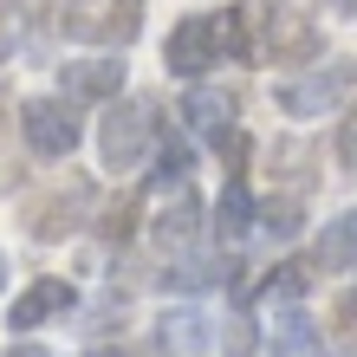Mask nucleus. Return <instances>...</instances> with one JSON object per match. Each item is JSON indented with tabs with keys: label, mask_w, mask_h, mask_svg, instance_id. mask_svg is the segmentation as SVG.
Listing matches in <instances>:
<instances>
[{
	"label": "nucleus",
	"mask_w": 357,
	"mask_h": 357,
	"mask_svg": "<svg viewBox=\"0 0 357 357\" xmlns=\"http://www.w3.org/2000/svg\"><path fill=\"white\" fill-rule=\"evenodd\" d=\"M312 260H319L325 273H351V266H357V208H344V215H331V221L319 227Z\"/></svg>",
	"instance_id": "obj_8"
},
{
	"label": "nucleus",
	"mask_w": 357,
	"mask_h": 357,
	"mask_svg": "<svg viewBox=\"0 0 357 357\" xmlns=\"http://www.w3.org/2000/svg\"><path fill=\"white\" fill-rule=\"evenodd\" d=\"M72 299H78V292H72V280H33V286H26V292L13 299L7 325H13V331H39L46 319H59V312H72Z\"/></svg>",
	"instance_id": "obj_7"
},
{
	"label": "nucleus",
	"mask_w": 357,
	"mask_h": 357,
	"mask_svg": "<svg viewBox=\"0 0 357 357\" xmlns=\"http://www.w3.org/2000/svg\"><path fill=\"white\" fill-rule=\"evenodd\" d=\"M0 280H7V260H0Z\"/></svg>",
	"instance_id": "obj_25"
},
{
	"label": "nucleus",
	"mask_w": 357,
	"mask_h": 357,
	"mask_svg": "<svg viewBox=\"0 0 357 357\" xmlns=\"http://www.w3.org/2000/svg\"><path fill=\"white\" fill-rule=\"evenodd\" d=\"M156 241L169 247V254H182V247H195V241H202V202L188 195V188H176V202L156 215Z\"/></svg>",
	"instance_id": "obj_11"
},
{
	"label": "nucleus",
	"mask_w": 357,
	"mask_h": 357,
	"mask_svg": "<svg viewBox=\"0 0 357 357\" xmlns=\"http://www.w3.org/2000/svg\"><path fill=\"white\" fill-rule=\"evenodd\" d=\"M20 137H26L33 156L66 162V156L78 150V137H85L78 104H72V98H26V104H20Z\"/></svg>",
	"instance_id": "obj_2"
},
{
	"label": "nucleus",
	"mask_w": 357,
	"mask_h": 357,
	"mask_svg": "<svg viewBox=\"0 0 357 357\" xmlns=\"http://www.w3.org/2000/svg\"><path fill=\"white\" fill-rule=\"evenodd\" d=\"M123 91V52H85L59 66V98L72 104H111Z\"/></svg>",
	"instance_id": "obj_6"
},
{
	"label": "nucleus",
	"mask_w": 357,
	"mask_h": 357,
	"mask_svg": "<svg viewBox=\"0 0 357 357\" xmlns=\"http://www.w3.org/2000/svg\"><path fill=\"white\" fill-rule=\"evenodd\" d=\"M227 273V260H215V254H169V286H182V292H202V286H215Z\"/></svg>",
	"instance_id": "obj_15"
},
{
	"label": "nucleus",
	"mask_w": 357,
	"mask_h": 357,
	"mask_svg": "<svg viewBox=\"0 0 357 357\" xmlns=\"http://www.w3.org/2000/svg\"><path fill=\"white\" fill-rule=\"evenodd\" d=\"M215 46H221L227 59H254V20H247V7L215 13Z\"/></svg>",
	"instance_id": "obj_17"
},
{
	"label": "nucleus",
	"mask_w": 357,
	"mask_h": 357,
	"mask_svg": "<svg viewBox=\"0 0 357 357\" xmlns=\"http://www.w3.org/2000/svg\"><path fill=\"white\" fill-rule=\"evenodd\" d=\"M273 357H331V351L305 312H286V319H273Z\"/></svg>",
	"instance_id": "obj_14"
},
{
	"label": "nucleus",
	"mask_w": 357,
	"mask_h": 357,
	"mask_svg": "<svg viewBox=\"0 0 357 357\" xmlns=\"http://www.w3.org/2000/svg\"><path fill=\"white\" fill-rule=\"evenodd\" d=\"M254 188H247L241 176H227L221 182V202H215V234L221 241H241V234H254Z\"/></svg>",
	"instance_id": "obj_12"
},
{
	"label": "nucleus",
	"mask_w": 357,
	"mask_h": 357,
	"mask_svg": "<svg viewBox=\"0 0 357 357\" xmlns=\"http://www.w3.org/2000/svg\"><path fill=\"white\" fill-rule=\"evenodd\" d=\"M215 59H221V46H215V13H188V20L169 26V46H162L169 78H188V85H195L202 72H215Z\"/></svg>",
	"instance_id": "obj_5"
},
{
	"label": "nucleus",
	"mask_w": 357,
	"mask_h": 357,
	"mask_svg": "<svg viewBox=\"0 0 357 357\" xmlns=\"http://www.w3.org/2000/svg\"><path fill=\"white\" fill-rule=\"evenodd\" d=\"M150 156H156V176H150L156 195H169V188L188 182V162H195V156H188V143H182V137H169V143L156 137V150H150Z\"/></svg>",
	"instance_id": "obj_16"
},
{
	"label": "nucleus",
	"mask_w": 357,
	"mask_h": 357,
	"mask_svg": "<svg viewBox=\"0 0 357 357\" xmlns=\"http://www.w3.org/2000/svg\"><path fill=\"white\" fill-rule=\"evenodd\" d=\"M156 331H162V351H176V357H202V351H215V325H208L202 312H169Z\"/></svg>",
	"instance_id": "obj_13"
},
{
	"label": "nucleus",
	"mask_w": 357,
	"mask_h": 357,
	"mask_svg": "<svg viewBox=\"0 0 357 357\" xmlns=\"http://www.w3.org/2000/svg\"><path fill=\"white\" fill-rule=\"evenodd\" d=\"M338 162H344V169H357V104H351V117H344V137H338Z\"/></svg>",
	"instance_id": "obj_21"
},
{
	"label": "nucleus",
	"mask_w": 357,
	"mask_h": 357,
	"mask_svg": "<svg viewBox=\"0 0 357 357\" xmlns=\"http://www.w3.org/2000/svg\"><path fill=\"white\" fill-rule=\"evenodd\" d=\"M305 286H312V280H305V266H299V260H286V266H273V273H266V286H260V292H266L273 305H299V299H305Z\"/></svg>",
	"instance_id": "obj_18"
},
{
	"label": "nucleus",
	"mask_w": 357,
	"mask_h": 357,
	"mask_svg": "<svg viewBox=\"0 0 357 357\" xmlns=\"http://www.w3.org/2000/svg\"><path fill=\"white\" fill-rule=\"evenodd\" d=\"M254 221H266L273 241H292V234H299V202H266Z\"/></svg>",
	"instance_id": "obj_20"
},
{
	"label": "nucleus",
	"mask_w": 357,
	"mask_h": 357,
	"mask_svg": "<svg viewBox=\"0 0 357 357\" xmlns=\"http://www.w3.org/2000/svg\"><path fill=\"white\" fill-rule=\"evenodd\" d=\"M7 357H52L46 344H7Z\"/></svg>",
	"instance_id": "obj_22"
},
{
	"label": "nucleus",
	"mask_w": 357,
	"mask_h": 357,
	"mask_svg": "<svg viewBox=\"0 0 357 357\" xmlns=\"http://www.w3.org/2000/svg\"><path fill=\"white\" fill-rule=\"evenodd\" d=\"M215 351H221V357H254V351H260V331L247 325V319H221V325H215Z\"/></svg>",
	"instance_id": "obj_19"
},
{
	"label": "nucleus",
	"mask_w": 357,
	"mask_h": 357,
	"mask_svg": "<svg viewBox=\"0 0 357 357\" xmlns=\"http://www.w3.org/2000/svg\"><path fill=\"white\" fill-rule=\"evenodd\" d=\"M351 85H357V66H351V59H325V66H312L305 78H286L273 98H280L286 117H325L331 104L351 98Z\"/></svg>",
	"instance_id": "obj_3"
},
{
	"label": "nucleus",
	"mask_w": 357,
	"mask_h": 357,
	"mask_svg": "<svg viewBox=\"0 0 357 357\" xmlns=\"http://www.w3.org/2000/svg\"><path fill=\"white\" fill-rule=\"evenodd\" d=\"M182 123H195L202 137H227L234 130V98L227 91H208V85H188V98H182Z\"/></svg>",
	"instance_id": "obj_9"
},
{
	"label": "nucleus",
	"mask_w": 357,
	"mask_h": 357,
	"mask_svg": "<svg viewBox=\"0 0 357 357\" xmlns=\"http://www.w3.org/2000/svg\"><path fill=\"white\" fill-rule=\"evenodd\" d=\"M325 7L338 13V20H351V13H357V0H325Z\"/></svg>",
	"instance_id": "obj_23"
},
{
	"label": "nucleus",
	"mask_w": 357,
	"mask_h": 357,
	"mask_svg": "<svg viewBox=\"0 0 357 357\" xmlns=\"http://www.w3.org/2000/svg\"><path fill=\"white\" fill-rule=\"evenodd\" d=\"M78 215H85V188L33 202L26 208V227H33V241H59V234H72V227H78Z\"/></svg>",
	"instance_id": "obj_10"
},
{
	"label": "nucleus",
	"mask_w": 357,
	"mask_h": 357,
	"mask_svg": "<svg viewBox=\"0 0 357 357\" xmlns=\"http://www.w3.org/2000/svg\"><path fill=\"white\" fill-rule=\"evenodd\" d=\"M156 111L143 98H111V111H104V123H98V156H104V169L111 176H130V169H143L150 162V150H156Z\"/></svg>",
	"instance_id": "obj_1"
},
{
	"label": "nucleus",
	"mask_w": 357,
	"mask_h": 357,
	"mask_svg": "<svg viewBox=\"0 0 357 357\" xmlns=\"http://www.w3.org/2000/svg\"><path fill=\"white\" fill-rule=\"evenodd\" d=\"M66 33L91 39L104 52H123L143 33V0H98V7H66Z\"/></svg>",
	"instance_id": "obj_4"
},
{
	"label": "nucleus",
	"mask_w": 357,
	"mask_h": 357,
	"mask_svg": "<svg viewBox=\"0 0 357 357\" xmlns=\"http://www.w3.org/2000/svg\"><path fill=\"white\" fill-rule=\"evenodd\" d=\"M91 357H137V351H123V344H117V351H111V344H98Z\"/></svg>",
	"instance_id": "obj_24"
}]
</instances>
